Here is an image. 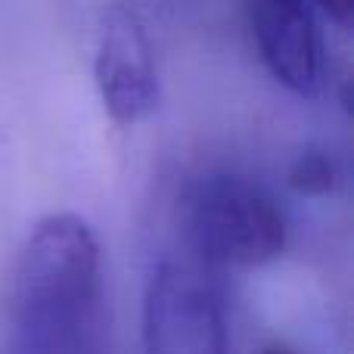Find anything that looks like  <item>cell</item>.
I'll return each mask as SVG.
<instances>
[{
  "instance_id": "cell-8",
  "label": "cell",
  "mask_w": 354,
  "mask_h": 354,
  "mask_svg": "<svg viewBox=\"0 0 354 354\" xmlns=\"http://www.w3.org/2000/svg\"><path fill=\"white\" fill-rule=\"evenodd\" d=\"M261 354H299L295 348H289V345H283V342H270V345H264Z\"/></svg>"
},
{
  "instance_id": "cell-5",
  "label": "cell",
  "mask_w": 354,
  "mask_h": 354,
  "mask_svg": "<svg viewBox=\"0 0 354 354\" xmlns=\"http://www.w3.org/2000/svg\"><path fill=\"white\" fill-rule=\"evenodd\" d=\"M93 81L106 115L122 128L143 122L159 106L156 59L143 22L124 6L103 16L93 50Z\"/></svg>"
},
{
  "instance_id": "cell-3",
  "label": "cell",
  "mask_w": 354,
  "mask_h": 354,
  "mask_svg": "<svg viewBox=\"0 0 354 354\" xmlns=\"http://www.w3.org/2000/svg\"><path fill=\"white\" fill-rule=\"evenodd\" d=\"M143 354H227L221 295L202 264L162 261L143 295Z\"/></svg>"
},
{
  "instance_id": "cell-6",
  "label": "cell",
  "mask_w": 354,
  "mask_h": 354,
  "mask_svg": "<svg viewBox=\"0 0 354 354\" xmlns=\"http://www.w3.org/2000/svg\"><path fill=\"white\" fill-rule=\"evenodd\" d=\"M339 183V171L333 156L324 149H305L289 168V187L301 196H330Z\"/></svg>"
},
{
  "instance_id": "cell-1",
  "label": "cell",
  "mask_w": 354,
  "mask_h": 354,
  "mask_svg": "<svg viewBox=\"0 0 354 354\" xmlns=\"http://www.w3.org/2000/svg\"><path fill=\"white\" fill-rule=\"evenodd\" d=\"M100 243L78 214L31 227L10 270L6 317L22 354H81L100 311Z\"/></svg>"
},
{
  "instance_id": "cell-7",
  "label": "cell",
  "mask_w": 354,
  "mask_h": 354,
  "mask_svg": "<svg viewBox=\"0 0 354 354\" xmlns=\"http://www.w3.org/2000/svg\"><path fill=\"white\" fill-rule=\"evenodd\" d=\"M311 6H317L324 16H330L339 25H348L354 12V0H311Z\"/></svg>"
},
{
  "instance_id": "cell-4",
  "label": "cell",
  "mask_w": 354,
  "mask_h": 354,
  "mask_svg": "<svg viewBox=\"0 0 354 354\" xmlns=\"http://www.w3.org/2000/svg\"><path fill=\"white\" fill-rule=\"evenodd\" d=\"M245 25L264 68L295 97H317L326 84V47L308 0H243Z\"/></svg>"
},
{
  "instance_id": "cell-2",
  "label": "cell",
  "mask_w": 354,
  "mask_h": 354,
  "mask_svg": "<svg viewBox=\"0 0 354 354\" xmlns=\"http://www.w3.org/2000/svg\"><path fill=\"white\" fill-rule=\"evenodd\" d=\"M189 249L208 268L249 270L286 249V218L274 196L236 171L199 174L183 196Z\"/></svg>"
}]
</instances>
